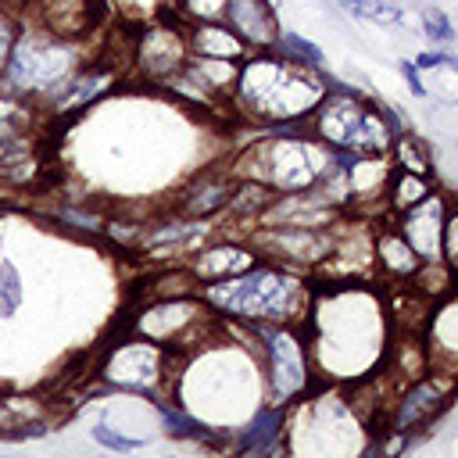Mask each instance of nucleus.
<instances>
[{
	"label": "nucleus",
	"mask_w": 458,
	"mask_h": 458,
	"mask_svg": "<svg viewBox=\"0 0 458 458\" xmlns=\"http://www.w3.org/2000/svg\"><path fill=\"white\" fill-rule=\"evenodd\" d=\"M25 301V279L21 268L11 258H0V318H11Z\"/></svg>",
	"instance_id": "nucleus-20"
},
{
	"label": "nucleus",
	"mask_w": 458,
	"mask_h": 458,
	"mask_svg": "<svg viewBox=\"0 0 458 458\" xmlns=\"http://www.w3.org/2000/svg\"><path fill=\"white\" fill-rule=\"evenodd\" d=\"M258 344L261 383L272 404H293L311 390V347L304 340V322H254L247 326Z\"/></svg>",
	"instance_id": "nucleus-4"
},
{
	"label": "nucleus",
	"mask_w": 458,
	"mask_h": 458,
	"mask_svg": "<svg viewBox=\"0 0 458 458\" xmlns=\"http://www.w3.org/2000/svg\"><path fill=\"white\" fill-rule=\"evenodd\" d=\"M440 258L447 265V272L458 283V204L447 200V215H444V243H440Z\"/></svg>",
	"instance_id": "nucleus-22"
},
{
	"label": "nucleus",
	"mask_w": 458,
	"mask_h": 458,
	"mask_svg": "<svg viewBox=\"0 0 458 458\" xmlns=\"http://www.w3.org/2000/svg\"><path fill=\"white\" fill-rule=\"evenodd\" d=\"M422 32L429 43H451L458 32L451 29V18L440 11V7H426L422 11Z\"/></svg>",
	"instance_id": "nucleus-25"
},
{
	"label": "nucleus",
	"mask_w": 458,
	"mask_h": 458,
	"mask_svg": "<svg viewBox=\"0 0 458 458\" xmlns=\"http://www.w3.org/2000/svg\"><path fill=\"white\" fill-rule=\"evenodd\" d=\"M215 315L254 326V322H304L311 308V286L293 272V265L258 258L240 276L204 283L197 290Z\"/></svg>",
	"instance_id": "nucleus-2"
},
{
	"label": "nucleus",
	"mask_w": 458,
	"mask_h": 458,
	"mask_svg": "<svg viewBox=\"0 0 458 458\" xmlns=\"http://www.w3.org/2000/svg\"><path fill=\"white\" fill-rule=\"evenodd\" d=\"M372 254H376V268L386 272L390 279H411L422 265V258L411 250V243L401 236L394 222H383L372 229Z\"/></svg>",
	"instance_id": "nucleus-12"
},
{
	"label": "nucleus",
	"mask_w": 458,
	"mask_h": 458,
	"mask_svg": "<svg viewBox=\"0 0 458 458\" xmlns=\"http://www.w3.org/2000/svg\"><path fill=\"white\" fill-rule=\"evenodd\" d=\"M386 154H394L397 168H404V172H415V175H426V179H433V157H429V147H426L419 136H411L408 129L394 136V143H390V150H386Z\"/></svg>",
	"instance_id": "nucleus-17"
},
{
	"label": "nucleus",
	"mask_w": 458,
	"mask_h": 458,
	"mask_svg": "<svg viewBox=\"0 0 458 458\" xmlns=\"http://www.w3.org/2000/svg\"><path fill=\"white\" fill-rule=\"evenodd\" d=\"M154 411H157V419H161L165 437H172V440H197V444H218V433H215L211 426H204L197 415H190L186 408L168 404V401L161 397V401H154Z\"/></svg>",
	"instance_id": "nucleus-15"
},
{
	"label": "nucleus",
	"mask_w": 458,
	"mask_h": 458,
	"mask_svg": "<svg viewBox=\"0 0 458 458\" xmlns=\"http://www.w3.org/2000/svg\"><path fill=\"white\" fill-rule=\"evenodd\" d=\"M175 14L182 21H218L225 14V0H175Z\"/></svg>",
	"instance_id": "nucleus-23"
},
{
	"label": "nucleus",
	"mask_w": 458,
	"mask_h": 458,
	"mask_svg": "<svg viewBox=\"0 0 458 458\" xmlns=\"http://www.w3.org/2000/svg\"><path fill=\"white\" fill-rule=\"evenodd\" d=\"M397 68H401V75L408 79V89H411V97H429V93H426V86H422V72H419L411 61H401Z\"/></svg>",
	"instance_id": "nucleus-27"
},
{
	"label": "nucleus",
	"mask_w": 458,
	"mask_h": 458,
	"mask_svg": "<svg viewBox=\"0 0 458 458\" xmlns=\"http://www.w3.org/2000/svg\"><path fill=\"white\" fill-rule=\"evenodd\" d=\"M454 39H458V36H454Z\"/></svg>",
	"instance_id": "nucleus-30"
},
{
	"label": "nucleus",
	"mask_w": 458,
	"mask_h": 458,
	"mask_svg": "<svg viewBox=\"0 0 458 458\" xmlns=\"http://www.w3.org/2000/svg\"><path fill=\"white\" fill-rule=\"evenodd\" d=\"M411 64H415L419 72H437V68H444V64H447V50H422Z\"/></svg>",
	"instance_id": "nucleus-26"
},
{
	"label": "nucleus",
	"mask_w": 458,
	"mask_h": 458,
	"mask_svg": "<svg viewBox=\"0 0 458 458\" xmlns=\"http://www.w3.org/2000/svg\"><path fill=\"white\" fill-rule=\"evenodd\" d=\"M351 18H361V21H372V25H401L404 21V11L394 4V0H336Z\"/></svg>",
	"instance_id": "nucleus-19"
},
{
	"label": "nucleus",
	"mask_w": 458,
	"mask_h": 458,
	"mask_svg": "<svg viewBox=\"0 0 458 458\" xmlns=\"http://www.w3.org/2000/svg\"><path fill=\"white\" fill-rule=\"evenodd\" d=\"M233 186H236V175L233 168L229 172H200L186 182V190L179 193V204L175 211L179 215H190V218H215L218 211L229 208V197H233Z\"/></svg>",
	"instance_id": "nucleus-10"
},
{
	"label": "nucleus",
	"mask_w": 458,
	"mask_h": 458,
	"mask_svg": "<svg viewBox=\"0 0 458 458\" xmlns=\"http://www.w3.org/2000/svg\"><path fill=\"white\" fill-rule=\"evenodd\" d=\"M0 4H11V0H0Z\"/></svg>",
	"instance_id": "nucleus-29"
},
{
	"label": "nucleus",
	"mask_w": 458,
	"mask_h": 458,
	"mask_svg": "<svg viewBox=\"0 0 458 458\" xmlns=\"http://www.w3.org/2000/svg\"><path fill=\"white\" fill-rule=\"evenodd\" d=\"M429 193H433V179L415 175V172H404V168H394L390 179H386L383 200L390 204V215H401V211L415 208L419 200H426Z\"/></svg>",
	"instance_id": "nucleus-16"
},
{
	"label": "nucleus",
	"mask_w": 458,
	"mask_h": 458,
	"mask_svg": "<svg viewBox=\"0 0 458 458\" xmlns=\"http://www.w3.org/2000/svg\"><path fill=\"white\" fill-rule=\"evenodd\" d=\"M89 437H93V444H100V447H107V451H114V454H132V451H140V447H143V440H140V437H125V433H122V429H114L107 419L93 422Z\"/></svg>",
	"instance_id": "nucleus-21"
},
{
	"label": "nucleus",
	"mask_w": 458,
	"mask_h": 458,
	"mask_svg": "<svg viewBox=\"0 0 458 458\" xmlns=\"http://www.w3.org/2000/svg\"><path fill=\"white\" fill-rule=\"evenodd\" d=\"M272 50L286 54V57H290V61H297V64H308V68H326V50H322L315 39H304V36H301V32H293V29H283Z\"/></svg>",
	"instance_id": "nucleus-18"
},
{
	"label": "nucleus",
	"mask_w": 458,
	"mask_h": 458,
	"mask_svg": "<svg viewBox=\"0 0 458 458\" xmlns=\"http://www.w3.org/2000/svg\"><path fill=\"white\" fill-rule=\"evenodd\" d=\"M82 64L86 61L79 39H64L36 21H21L7 68L0 75V89L32 100L39 111H50Z\"/></svg>",
	"instance_id": "nucleus-3"
},
{
	"label": "nucleus",
	"mask_w": 458,
	"mask_h": 458,
	"mask_svg": "<svg viewBox=\"0 0 458 458\" xmlns=\"http://www.w3.org/2000/svg\"><path fill=\"white\" fill-rule=\"evenodd\" d=\"M458 386V376L451 372H429V376H415L408 379V386L390 401V415H386V429L397 433H411L419 426H426L447 401V390Z\"/></svg>",
	"instance_id": "nucleus-7"
},
{
	"label": "nucleus",
	"mask_w": 458,
	"mask_h": 458,
	"mask_svg": "<svg viewBox=\"0 0 458 458\" xmlns=\"http://www.w3.org/2000/svg\"><path fill=\"white\" fill-rule=\"evenodd\" d=\"M132 61L140 68V75L154 86L168 82L172 75H179L190 61V43H186V21L168 25V21H154L143 25L136 43H132Z\"/></svg>",
	"instance_id": "nucleus-6"
},
{
	"label": "nucleus",
	"mask_w": 458,
	"mask_h": 458,
	"mask_svg": "<svg viewBox=\"0 0 458 458\" xmlns=\"http://www.w3.org/2000/svg\"><path fill=\"white\" fill-rule=\"evenodd\" d=\"M172 365H175L172 351H165L154 340H143V336L132 333L129 340H122L107 351L97 376H100L104 390L147 397L154 404V401L165 397V390H172Z\"/></svg>",
	"instance_id": "nucleus-5"
},
{
	"label": "nucleus",
	"mask_w": 458,
	"mask_h": 458,
	"mask_svg": "<svg viewBox=\"0 0 458 458\" xmlns=\"http://www.w3.org/2000/svg\"><path fill=\"white\" fill-rule=\"evenodd\" d=\"M329 75L322 68H308L290 61L279 50H250L236 68V86L229 104L268 129L304 122L326 93Z\"/></svg>",
	"instance_id": "nucleus-1"
},
{
	"label": "nucleus",
	"mask_w": 458,
	"mask_h": 458,
	"mask_svg": "<svg viewBox=\"0 0 458 458\" xmlns=\"http://www.w3.org/2000/svg\"><path fill=\"white\" fill-rule=\"evenodd\" d=\"M186 43L190 57H211V61H233L240 64L250 47L218 18V21H186Z\"/></svg>",
	"instance_id": "nucleus-11"
},
{
	"label": "nucleus",
	"mask_w": 458,
	"mask_h": 458,
	"mask_svg": "<svg viewBox=\"0 0 458 458\" xmlns=\"http://www.w3.org/2000/svg\"><path fill=\"white\" fill-rule=\"evenodd\" d=\"M32 21L43 25L47 32L54 36H64V39H79L93 14H89V0H36L32 4Z\"/></svg>",
	"instance_id": "nucleus-14"
},
{
	"label": "nucleus",
	"mask_w": 458,
	"mask_h": 458,
	"mask_svg": "<svg viewBox=\"0 0 458 458\" xmlns=\"http://www.w3.org/2000/svg\"><path fill=\"white\" fill-rule=\"evenodd\" d=\"M261 254L243 243V240H218V243H204L190 261H186V272L197 279V290L204 283H218V279H229V276H240L243 268H250Z\"/></svg>",
	"instance_id": "nucleus-8"
},
{
	"label": "nucleus",
	"mask_w": 458,
	"mask_h": 458,
	"mask_svg": "<svg viewBox=\"0 0 458 458\" xmlns=\"http://www.w3.org/2000/svg\"><path fill=\"white\" fill-rule=\"evenodd\" d=\"M286 411H290L286 404H272V401L258 404L250 422L240 429L233 451H240V454H268V451H276L283 433H286Z\"/></svg>",
	"instance_id": "nucleus-13"
},
{
	"label": "nucleus",
	"mask_w": 458,
	"mask_h": 458,
	"mask_svg": "<svg viewBox=\"0 0 458 458\" xmlns=\"http://www.w3.org/2000/svg\"><path fill=\"white\" fill-rule=\"evenodd\" d=\"M18 29H21V14H18L11 4H0V75H4V68H7L11 50H14Z\"/></svg>",
	"instance_id": "nucleus-24"
},
{
	"label": "nucleus",
	"mask_w": 458,
	"mask_h": 458,
	"mask_svg": "<svg viewBox=\"0 0 458 458\" xmlns=\"http://www.w3.org/2000/svg\"><path fill=\"white\" fill-rule=\"evenodd\" d=\"M7 429H11V411H7V397L0 394V440H4Z\"/></svg>",
	"instance_id": "nucleus-28"
},
{
	"label": "nucleus",
	"mask_w": 458,
	"mask_h": 458,
	"mask_svg": "<svg viewBox=\"0 0 458 458\" xmlns=\"http://www.w3.org/2000/svg\"><path fill=\"white\" fill-rule=\"evenodd\" d=\"M222 21L250 47V50H272L283 25L276 18L272 0H225Z\"/></svg>",
	"instance_id": "nucleus-9"
}]
</instances>
